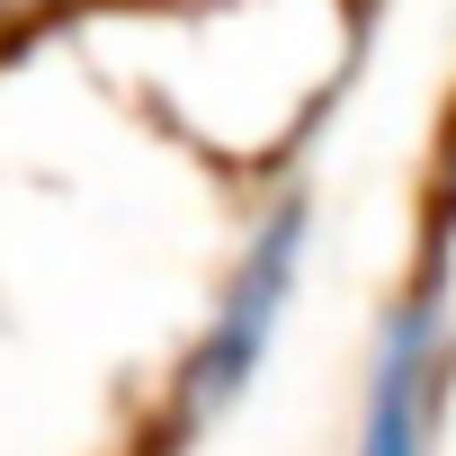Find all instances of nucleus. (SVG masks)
Returning <instances> with one entry per match:
<instances>
[{"label": "nucleus", "instance_id": "nucleus-1", "mask_svg": "<svg viewBox=\"0 0 456 456\" xmlns=\"http://www.w3.org/2000/svg\"><path fill=\"white\" fill-rule=\"evenodd\" d=\"M296 251H305V197H278V215L260 224L251 260L233 269V287H224V305H215V322H206V340H197V358L179 376V411L188 420L224 411L260 376V358L278 340V314H287V287H296Z\"/></svg>", "mask_w": 456, "mask_h": 456}, {"label": "nucleus", "instance_id": "nucleus-2", "mask_svg": "<svg viewBox=\"0 0 456 456\" xmlns=\"http://www.w3.org/2000/svg\"><path fill=\"white\" fill-rule=\"evenodd\" d=\"M438 376H447L438 305H403L394 331H385V349H376L358 456H429V429H438Z\"/></svg>", "mask_w": 456, "mask_h": 456}]
</instances>
